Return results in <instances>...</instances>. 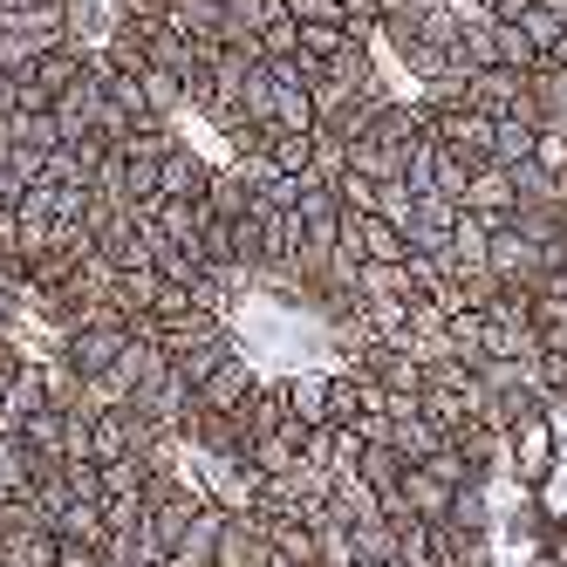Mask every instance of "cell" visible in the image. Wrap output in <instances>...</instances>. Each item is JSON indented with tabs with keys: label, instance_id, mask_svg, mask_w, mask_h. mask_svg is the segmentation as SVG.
I'll return each mask as SVG.
<instances>
[{
	"label": "cell",
	"instance_id": "6da1fadb",
	"mask_svg": "<svg viewBox=\"0 0 567 567\" xmlns=\"http://www.w3.org/2000/svg\"><path fill=\"white\" fill-rule=\"evenodd\" d=\"M124 342H131V321L124 315H90V321H75V329L55 336V362L75 370V377H103Z\"/></svg>",
	"mask_w": 567,
	"mask_h": 567
},
{
	"label": "cell",
	"instance_id": "7a4b0ae2",
	"mask_svg": "<svg viewBox=\"0 0 567 567\" xmlns=\"http://www.w3.org/2000/svg\"><path fill=\"white\" fill-rule=\"evenodd\" d=\"M485 274H493L499 288H540V280H547V254L506 219V226H493V239H485Z\"/></svg>",
	"mask_w": 567,
	"mask_h": 567
},
{
	"label": "cell",
	"instance_id": "3957f363",
	"mask_svg": "<svg viewBox=\"0 0 567 567\" xmlns=\"http://www.w3.org/2000/svg\"><path fill=\"white\" fill-rule=\"evenodd\" d=\"M49 116H55V137H62V144L90 137V131H96V116H103V69H96V62H83V75H75L69 90H55Z\"/></svg>",
	"mask_w": 567,
	"mask_h": 567
},
{
	"label": "cell",
	"instance_id": "277c9868",
	"mask_svg": "<svg viewBox=\"0 0 567 567\" xmlns=\"http://www.w3.org/2000/svg\"><path fill=\"white\" fill-rule=\"evenodd\" d=\"M506 452H513L519 485H540V478L554 472V458H560V431H554V417L540 411V417H526L519 431H506Z\"/></svg>",
	"mask_w": 567,
	"mask_h": 567
},
{
	"label": "cell",
	"instance_id": "5b68a950",
	"mask_svg": "<svg viewBox=\"0 0 567 567\" xmlns=\"http://www.w3.org/2000/svg\"><path fill=\"white\" fill-rule=\"evenodd\" d=\"M465 103L485 110V116H513V110L526 103V69H506V62L465 69Z\"/></svg>",
	"mask_w": 567,
	"mask_h": 567
},
{
	"label": "cell",
	"instance_id": "8992f818",
	"mask_svg": "<svg viewBox=\"0 0 567 567\" xmlns=\"http://www.w3.org/2000/svg\"><path fill=\"white\" fill-rule=\"evenodd\" d=\"M458 206L465 213H478V219H493V226H506L513 219V172L506 165H472V178H465V192H458Z\"/></svg>",
	"mask_w": 567,
	"mask_h": 567
},
{
	"label": "cell",
	"instance_id": "52a82bcc",
	"mask_svg": "<svg viewBox=\"0 0 567 567\" xmlns=\"http://www.w3.org/2000/svg\"><path fill=\"white\" fill-rule=\"evenodd\" d=\"M267 560V526L260 513H226L219 519V547H213V567H260Z\"/></svg>",
	"mask_w": 567,
	"mask_h": 567
},
{
	"label": "cell",
	"instance_id": "ba28073f",
	"mask_svg": "<svg viewBox=\"0 0 567 567\" xmlns=\"http://www.w3.org/2000/svg\"><path fill=\"white\" fill-rule=\"evenodd\" d=\"M206 178H213V165L185 137H172V151L157 157V198H206Z\"/></svg>",
	"mask_w": 567,
	"mask_h": 567
},
{
	"label": "cell",
	"instance_id": "9c48e42d",
	"mask_svg": "<svg viewBox=\"0 0 567 567\" xmlns=\"http://www.w3.org/2000/svg\"><path fill=\"white\" fill-rule=\"evenodd\" d=\"M254 383H260V377H254V362L233 349V355H226V362H219V370L198 383L192 396H198V411H239V396H247Z\"/></svg>",
	"mask_w": 567,
	"mask_h": 567
},
{
	"label": "cell",
	"instance_id": "30bf717a",
	"mask_svg": "<svg viewBox=\"0 0 567 567\" xmlns=\"http://www.w3.org/2000/svg\"><path fill=\"white\" fill-rule=\"evenodd\" d=\"M233 349H239V342H233V329H213V336H198V342L172 349V377H178L185 390H198V383H206V377L219 370V362H226Z\"/></svg>",
	"mask_w": 567,
	"mask_h": 567
},
{
	"label": "cell",
	"instance_id": "8fae6325",
	"mask_svg": "<svg viewBox=\"0 0 567 567\" xmlns=\"http://www.w3.org/2000/svg\"><path fill=\"white\" fill-rule=\"evenodd\" d=\"M219 519H226V506H198L192 519H185V534H178V547L165 554V567H213V547H219Z\"/></svg>",
	"mask_w": 567,
	"mask_h": 567
},
{
	"label": "cell",
	"instance_id": "7c38bea8",
	"mask_svg": "<svg viewBox=\"0 0 567 567\" xmlns=\"http://www.w3.org/2000/svg\"><path fill=\"white\" fill-rule=\"evenodd\" d=\"M396 506L417 513V519H444V513H452V485H444L431 465H403V478H396Z\"/></svg>",
	"mask_w": 567,
	"mask_h": 567
},
{
	"label": "cell",
	"instance_id": "4fadbf2b",
	"mask_svg": "<svg viewBox=\"0 0 567 567\" xmlns=\"http://www.w3.org/2000/svg\"><path fill=\"white\" fill-rule=\"evenodd\" d=\"M280 403H288V417L295 424H329V370H295V377H280Z\"/></svg>",
	"mask_w": 567,
	"mask_h": 567
},
{
	"label": "cell",
	"instance_id": "5bb4252c",
	"mask_svg": "<svg viewBox=\"0 0 567 567\" xmlns=\"http://www.w3.org/2000/svg\"><path fill=\"white\" fill-rule=\"evenodd\" d=\"M42 403H49V355H28L8 383V396H0V431L21 424L28 411H42Z\"/></svg>",
	"mask_w": 567,
	"mask_h": 567
},
{
	"label": "cell",
	"instance_id": "9a60e30c",
	"mask_svg": "<svg viewBox=\"0 0 567 567\" xmlns=\"http://www.w3.org/2000/svg\"><path fill=\"white\" fill-rule=\"evenodd\" d=\"M165 21L192 42H219L226 34V0H165Z\"/></svg>",
	"mask_w": 567,
	"mask_h": 567
},
{
	"label": "cell",
	"instance_id": "2e32d148",
	"mask_svg": "<svg viewBox=\"0 0 567 567\" xmlns=\"http://www.w3.org/2000/svg\"><path fill=\"white\" fill-rule=\"evenodd\" d=\"M254 206V178L239 172V165H213V178H206V213L213 219H239Z\"/></svg>",
	"mask_w": 567,
	"mask_h": 567
},
{
	"label": "cell",
	"instance_id": "e0dca14e",
	"mask_svg": "<svg viewBox=\"0 0 567 567\" xmlns=\"http://www.w3.org/2000/svg\"><path fill=\"white\" fill-rule=\"evenodd\" d=\"M362 485H370V493L383 499V493H396V478H403V458H396V444L390 437H370V444H362V452H355V465H349Z\"/></svg>",
	"mask_w": 567,
	"mask_h": 567
},
{
	"label": "cell",
	"instance_id": "ac0fdd59",
	"mask_svg": "<svg viewBox=\"0 0 567 567\" xmlns=\"http://www.w3.org/2000/svg\"><path fill=\"white\" fill-rule=\"evenodd\" d=\"M233 417H239V431H247V437H260V431H274L280 417H288V403H280V377H274V383L260 377V383H254L247 396H239V411H233Z\"/></svg>",
	"mask_w": 567,
	"mask_h": 567
},
{
	"label": "cell",
	"instance_id": "d6986e66",
	"mask_svg": "<svg viewBox=\"0 0 567 567\" xmlns=\"http://www.w3.org/2000/svg\"><path fill=\"white\" fill-rule=\"evenodd\" d=\"M534 137H540V124L534 116H493V165H526L534 157Z\"/></svg>",
	"mask_w": 567,
	"mask_h": 567
},
{
	"label": "cell",
	"instance_id": "ffe728a7",
	"mask_svg": "<svg viewBox=\"0 0 567 567\" xmlns=\"http://www.w3.org/2000/svg\"><path fill=\"white\" fill-rule=\"evenodd\" d=\"M267 124L274 131H315V96L301 83H280L274 75V110H267Z\"/></svg>",
	"mask_w": 567,
	"mask_h": 567
},
{
	"label": "cell",
	"instance_id": "44dd1931",
	"mask_svg": "<svg viewBox=\"0 0 567 567\" xmlns=\"http://www.w3.org/2000/svg\"><path fill=\"white\" fill-rule=\"evenodd\" d=\"M55 540L103 547V506H96V499H69V506L55 513Z\"/></svg>",
	"mask_w": 567,
	"mask_h": 567
},
{
	"label": "cell",
	"instance_id": "7402d4cb",
	"mask_svg": "<svg viewBox=\"0 0 567 567\" xmlns=\"http://www.w3.org/2000/svg\"><path fill=\"white\" fill-rule=\"evenodd\" d=\"M0 560H14V567H55V534H49V526L0 534Z\"/></svg>",
	"mask_w": 567,
	"mask_h": 567
},
{
	"label": "cell",
	"instance_id": "603a6c76",
	"mask_svg": "<svg viewBox=\"0 0 567 567\" xmlns=\"http://www.w3.org/2000/svg\"><path fill=\"white\" fill-rule=\"evenodd\" d=\"M513 21H519V34H526V42H534V55H540V62L560 49V34H567V21H560L554 8H540V0H526V8H519Z\"/></svg>",
	"mask_w": 567,
	"mask_h": 567
},
{
	"label": "cell",
	"instance_id": "cb8c5ba5",
	"mask_svg": "<svg viewBox=\"0 0 567 567\" xmlns=\"http://www.w3.org/2000/svg\"><path fill=\"white\" fill-rule=\"evenodd\" d=\"M151 485V465L144 452H124V458H103V499H131Z\"/></svg>",
	"mask_w": 567,
	"mask_h": 567
},
{
	"label": "cell",
	"instance_id": "d4e9b609",
	"mask_svg": "<svg viewBox=\"0 0 567 567\" xmlns=\"http://www.w3.org/2000/svg\"><path fill=\"white\" fill-rule=\"evenodd\" d=\"M137 83H144V103H151V116H165V124H172V116L185 110V83H178L172 69H157V62H151V69L137 75Z\"/></svg>",
	"mask_w": 567,
	"mask_h": 567
},
{
	"label": "cell",
	"instance_id": "484cf974",
	"mask_svg": "<svg viewBox=\"0 0 567 567\" xmlns=\"http://www.w3.org/2000/svg\"><path fill=\"white\" fill-rule=\"evenodd\" d=\"M493 62H506V69H534V62H540L534 42L519 34V21H499V14H493Z\"/></svg>",
	"mask_w": 567,
	"mask_h": 567
},
{
	"label": "cell",
	"instance_id": "4316f807",
	"mask_svg": "<svg viewBox=\"0 0 567 567\" xmlns=\"http://www.w3.org/2000/svg\"><path fill=\"white\" fill-rule=\"evenodd\" d=\"M295 28H301V49H295V55H308V62H329V55L349 42L342 21H295Z\"/></svg>",
	"mask_w": 567,
	"mask_h": 567
},
{
	"label": "cell",
	"instance_id": "83f0119b",
	"mask_svg": "<svg viewBox=\"0 0 567 567\" xmlns=\"http://www.w3.org/2000/svg\"><path fill=\"white\" fill-rule=\"evenodd\" d=\"M254 42H260V62H274V55H295V49H301V28H295V14H288V8H280V14L254 34Z\"/></svg>",
	"mask_w": 567,
	"mask_h": 567
},
{
	"label": "cell",
	"instance_id": "f1b7e54d",
	"mask_svg": "<svg viewBox=\"0 0 567 567\" xmlns=\"http://www.w3.org/2000/svg\"><path fill=\"white\" fill-rule=\"evenodd\" d=\"M411 206H417V192L403 185V178H383V185H377V213H383L396 233H403V219H411Z\"/></svg>",
	"mask_w": 567,
	"mask_h": 567
},
{
	"label": "cell",
	"instance_id": "f546056e",
	"mask_svg": "<svg viewBox=\"0 0 567 567\" xmlns=\"http://www.w3.org/2000/svg\"><path fill=\"white\" fill-rule=\"evenodd\" d=\"M336 198H342V213H377V178L336 172Z\"/></svg>",
	"mask_w": 567,
	"mask_h": 567
},
{
	"label": "cell",
	"instance_id": "4dcf8cb0",
	"mask_svg": "<svg viewBox=\"0 0 567 567\" xmlns=\"http://www.w3.org/2000/svg\"><path fill=\"white\" fill-rule=\"evenodd\" d=\"M55 567H103L96 547H75V540H55Z\"/></svg>",
	"mask_w": 567,
	"mask_h": 567
},
{
	"label": "cell",
	"instance_id": "1f68e13d",
	"mask_svg": "<svg viewBox=\"0 0 567 567\" xmlns=\"http://www.w3.org/2000/svg\"><path fill=\"white\" fill-rule=\"evenodd\" d=\"M0 254H21V226H14V206H0Z\"/></svg>",
	"mask_w": 567,
	"mask_h": 567
},
{
	"label": "cell",
	"instance_id": "d6a6232c",
	"mask_svg": "<svg viewBox=\"0 0 567 567\" xmlns=\"http://www.w3.org/2000/svg\"><path fill=\"white\" fill-rule=\"evenodd\" d=\"M540 8H554V14H560V21H567V0H540Z\"/></svg>",
	"mask_w": 567,
	"mask_h": 567
},
{
	"label": "cell",
	"instance_id": "836d02e7",
	"mask_svg": "<svg viewBox=\"0 0 567 567\" xmlns=\"http://www.w3.org/2000/svg\"><path fill=\"white\" fill-rule=\"evenodd\" d=\"M349 567H390V560H349Z\"/></svg>",
	"mask_w": 567,
	"mask_h": 567
},
{
	"label": "cell",
	"instance_id": "e575fe53",
	"mask_svg": "<svg viewBox=\"0 0 567 567\" xmlns=\"http://www.w3.org/2000/svg\"><path fill=\"white\" fill-rule=\"evenodd\" d=\"M560 131H567V124H560Z\"/></svg>",
	"mask_w": 567,
	"mask_h": 567
}]
</instances>
